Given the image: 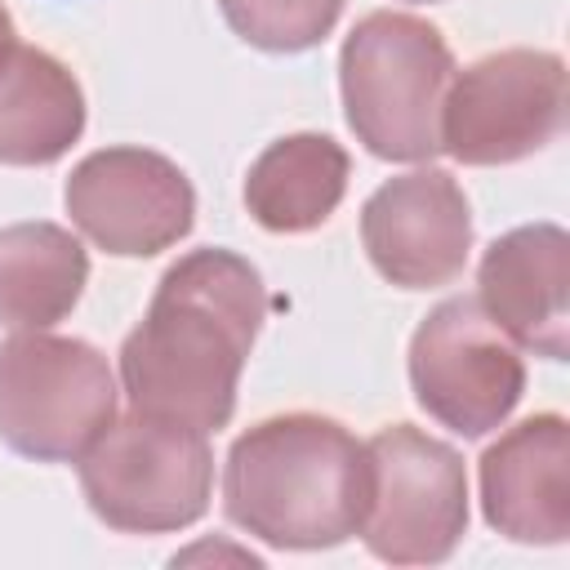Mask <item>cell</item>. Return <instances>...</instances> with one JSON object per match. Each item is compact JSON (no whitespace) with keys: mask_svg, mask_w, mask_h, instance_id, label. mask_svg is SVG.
Wrapping results in <instances>:
<instances>
[{"mask_svg":"<svg viewBox=\"0 0 570 570\" xmlns=\"http://www.w3.org/2000/svg\"><path fill=\"white\" fill-rule=\"evenodd\" d=\"M566 125V62L548 49H499L454 71L441 107V151L463 165H508L543 151Z\"/></svg>","mask_w":570,"mask_h":570,"instance_id":"cell-7","label":"cell"},{"mask_svg":"<svg viewBox=\"0 0 570 570\" xmlns=\"http://www.w3.org/2000/svg\"><path fill=\"white\" fill-rule=\"evenodd\" d=\"M116 419L107 356L80 338L22 330L0 343V441L27 459H80Z\"/></svg>","mask_w":570,"mask_h":570,"instance_id":"cell-5","label":"cell"},{"mask_svg":"<svg viewBox=\"0 0 570 570\" xmlns=\"http://www.w3.org/2000/svg\"><path fill=\"white\" fill-rule=\"evenodd\" d=\"M361 240L379 276L401 289L450 285L472 249V214L445 169H414L383 183L361 214Z\"/></svg>","mask_w":570,"mask_h":570,"instance_id":"cell-10","label":"cell"},{"mask_svg":"<svg viewBox=\"0 0 570 570\" xmlns=\"http://www.w3.org/2000/svg\"><path fill=\"white\" fill-rule=\"evenodd\" d=\"M343 107L356 138L383 160L441 151V107L454 58L441 31L414 13H370L352 27L338 62Z\"/></svg>","mask_w":570,"mask_h":570,"instance_id":"cell-3","label":"cell"},{"mask_svg":"<svg viewBox=\"0 0 570 570\" xmlns=\"http://www.w3.org/2000/svg\"><path fill=\"white\" fill-rule=\"evenodd\" d=\"M13 36H18V31H13V18H9V9L0 4V62H4L9 53H13V45H18Z\"/></svg>","mask_w":570,"mask_h":570,"instance_id":"cell-17","label":"cell"},{"mask_svg":"<svg viewBox=\"0 0 570 570\" xmlns=\"http://www.w3.org/2000/svg\"><path fill=\"white\" fill-rule=\"evenodd\" d=\"M370 454V503L361 534L374 557L392 566L445 561L468 530V472L463 459L410 428H383L365 441Z\"/></svg>","mask_w":570,"mask_h":570,"instance_id":"cell-6","label":"cell"},{"mask_svg":"<svg viewBox=\"0 0 570 570\" xmlns=\"http://www.w3.org/2000/svg\"><path fill=\"white\" fill-rule=\"evenodd\" d=\"M481 503L485 521L517 543L570 534V428L561 414H534L485 450Z\"/></svg>","mask_w":570,"mask_h":570,"instance_id":"cell-12","label":"cell"},{"mask_svg":"<svg viewBox=\"0 0 570 570\" xmlns=\"http://www.w3.org/2000/svg\"><path fill=\"white\" fill-rule=\"evenodd\" d=\"M223 503L272 548H334L365 521L370 454L334 419L276 414L232 445Z\"/></svg>","mask_w":570,"mask_h":570,"instance_id":"cell-2","label":"cell"},{"mask_svg":"<svg viewBox=\"0 0 570 570\" xmlns=\"http://www.w3.org/2000/svg\"><path fill=\"white\" fill-rule=\"evenodd\" d=\"M267 316L258 272L227 249L178 258L120 347V379L138 414L218 432L236 410V383Z\"/></svg>","mask_w":570,"mask_h":570,"instance_id":"cell-1","label":"cell"},{"mask_svg":"<svg viewBox=\"0 0 570 570\" xmlns=\"http://www.w3.org/2000/svg\"><path fill=\"white\" fill-rule=\"evenodd\" d=\"M481 312L534 356L561 361L570 347V240L552 223L499 236L481 258Z\"/></svg>","mask_w":570,"mask_h":570,"instance_id":"cell-11","label":"cell"},{"mask_svg":"<svg viewBox=\"0 0 570 570\" xmlns=\"http://www.w3.org/2000/svg\"><path fill=\"white\" fill-rule=\"evenodd\" d=\"M89 281L85 245L58 223L0 227V325L49 330Z\"/></svg>","mask_w":570,"mask_h":570,"instance_id":"cell-14","label":"cell"},{"mask_svg":"<svg viewBox=\"0 0 570 570\" xmlns=\"http://www.w3.org/2000/svg\"><path fill=\"white\" fill-rule=\"evenodd\" d=\"M85 129V94L76 76L45 49L13 45L0 62V160L49 165Z\"/></svg>","mask_w":570,"mask_h":570,"instance_id":"cell-13","label":"cell"},{"mask_svg":"<svg viewBox=\"0 0 570 570\" xmlns=\"http://www.w3.org/2000/svg\"><path fill=\"white\" fill-rule=\"evenodd\" d=\"M232 31L258 49L294 53L330 36L343 0H218Z\"/></svg>","mask_w":570,"mask_h":570,"instance_id":"cell-16","label":"cell"},{"mask_svg":"<svg viewBox=\"0 0 570 570\" xmlns=\"http://www.w3.org/2000/svg\"><path fill=\"white\" fill-rule=\"evenodd\" d=\"M71 223L107 254L147 258L191 232L196 191L187 174L147 147H107L67 178Z\"/></svg>","mask_w":570,"mask_h":570,"instance_id":"cell-9","label":"cell"},{"mask_svg":"<svg viewBox=\"0 0 570 570\" xmlns=\"http://www.w3.org/2000/svg\"><path fill=\"white\" fill-rule=\"evenodd\" d=\"M209 432L156 414L111 419L80 454V485L98 521L125 534L183 530L209 508Z\"/></svg>","mask_w":570,"mask_h":570,"instance_id":"cell-4","label":"cell"},{"mask_svg":"<svg viewBox=\"0 0 570 570\" xmlns=\"http://www.w3.org/2000/svg\"><path fill=\"white\" fill-rule=\"evenodd\" d=\"M419 405L459 436L499 428L525 387V365L476 298H445L410 343Z\"/></svg>","mask_w":570,"mask_h":570,"instance_id":"cell-8","label":"cell"},{"mask_svg":"<svg viewBox=\"0 0 570 570\" xmlns=\"http://www.w3.org/2000/svg\"><path fill=\"white\" fill-rule=\"evenodd\" d=\"M347 191V151L325 134H289L272 142L245 178V205L267 232L321 227Z\"/></svg>","mask_w":570,"mask_h":570,"instance_id":"cell-15","label":"cell"}]
</instances>
